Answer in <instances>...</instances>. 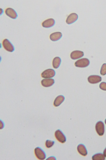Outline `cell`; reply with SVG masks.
<instances>
[{
  "label": "cell",
  "mask_w": 106,
  "mask_h": 160,
  "mask_svg": "<svg viewBox=\"0 0 106 160\" xmlns=\"http://www.w3.org/2000/svg\"><path fill=\"white\" fill-rule=\"evenodd\" d=\"M105 124L106 125V119H105Z\"/></svg>",
  "instance_id": "23"
},
{
  "label": "cell",
  "mask_w": 106,
  "mask_h": 160,
  "mask_svg": "<svg viewBox=\"0 0 106 160\" xmlns=\"http://www.w3.org/2000/svg\"><path fill=\"white\" fill-rule=\"evenodd\" d=\"M61 63V59L57 57L54 58L53 60L52 65L54 68L55 69H57L60 66Z\"/></svg>",
  "instance_id": "16"
},
{
  "label": "cell",
  "mask_w": 106,
  "mask_h": 160,
  "mask_svg": "<svg viewBox=\"0 0 106 160\" xmlns=\"http://www.w3.org/2000/svg\"><path fill=\"white\" fill-rule=\"evenodd\" d=\"M55 24V21L53 19H49L45 20L42 23L43 27L45 28H49L52 27Z\"/></svg>",
  "instance_id": "11"
},
{
  "label": "cell",
  "mask_w": 106,
  "mask_h": 160,
  "mask_svg": "<svg viewBox=\"0 0 106 160\" xmlns=\"http://www.w3.org/2000/svg\"><path fill=\"white\" fill-rule=\"evenodd\" d=\"M54 141L47 140L46 141L45 146L47 148H49L51 147L54 145Z\"/></svg>",
  "instance_id": "18"
},
{
  "label": "cell",
  "mask_w": 106,
  "mask_h": 160,
  "mask_svg": "<svg viewBox=\"0 0 106 160\" xmlns=\"http://www.w3.org/2000/svg\"><path fill=\"white\" fill-rule=\"evenodd\" d=\"M54 83V80L51 78L44 79L41 81L42 85L45 87H49L53 85Z\"/></svg>",
  "instance_id": "9"
},
{
  "label": "cell",
  "mask_w": 106,
  "mask_h": 160,
  "mask_svg": "<svg viewBox=\"0 0 106 160\" xmlns=\"http://www.w3.org/2000/svg\"><path fill=\"white\" fill-rule=\"evenodd\" d=\"M62 36L61 33L56 32L52 33L50 36V39L53 41H56L60 39Z\"/></svg>",
  "instance_id": "13"
},
{
  "label": "cell",
  "mask_w": 106,
  "mask_h": 160,
  "mask_svg": "<svg viewBox=\"0 0 106 160\" xmlns=\"http://www.w3.org/2000/svg\"><path fill=\"white\" fill-rule=\"evenodd\" d=\"M103 154L105 156V157H106V148L105 149L103 152Z\"/></svg>",
  "instance_id": "22"
},
{
  "label": "cell",
  "mask_w": 106,
  "mask_h": 160,
  "mask_svg": "<svg viewBox=\"0 0 106 160\" xmlns=\"http://www.w3.org/2000/svg\"><path fill=\"white\" fill-rule=\"evenodd\" d=\"M7 15L13 19H16L18 15L14 10L11 8L7 9L5 11Z\"/></svg>",
  "instance_id": "12"
},
{
  "label": "cell",
  "mask_w": 106,
  "mask_h": 160,
  "mask_svg": "<svg viewBox=\"0 0 106 160\" xmlns=\"http://www.w3.org/2000/svg\"><path fill=\"white\" fill-rule=\"evenodd\" d=\"M95 129L98 134L100 136L103 135L105 132V125L101 121L97 123L95 125Z\"/></svg>",
  "instance_id": "2"
},
{
  "label": "cell",
  "mask_w": 106,
  "mask_h": 160,
  "mask_svg": "<svg viewBox=\"0 0 106 160\" xmlns=\"http://www.w3.org/2000/svg\"><path fill=\"white\" fill-rule=\"evenodd\" d=\"M55 72L54 70L48 69L43 72L41 74L42 77L44 78H51L55 75Z\"/></svg>",
  "instance_id": "5"
},
{
  "label": "cell",
  "mask_w": 106,
  "mask_h": 160,
  "mask_svg": "<svg viewBox=\"0 0 106 160\" xmlns=\"http://www.w3.org/2000/svg\"><path fill=\"white\" fill-rule=\"evenodd\" d=\"M99 87L101 89L104 91H106V83L105 82L101 83Z\"/></svg>",
  "instance_id": "20"
},
{
  "label": "cell",
  "mask_w": 106,
  "mask_h": 160,
  "mask_svg": "<svg viewBox=\"0 0 106 160\" xmlns=\"http://www.w3.org/2000/svg\"><path fill=\"white\" fill-rule=\"evenodd\" d=\"M78 18L77 14L75 13H72L66 19V22L67 24L70 25L77 21Z\"/></svg>",
  "instance_id": "8"
},
{
  "label": "cell",
  "mask_w": 106,
  "mask_h": 160,
  "mask_svg": "<svg viewBox=\"0 0 106 160\" xmlns=\"http://www.w3.org/2000/svg\"><path fill=\"white\" fill-rule=\"evenodd\" d=\"M65 98L63 96L59 95L57 97L55 100L54 105L55 107H58L64 101Z\"/></svg>",
  "instance_id": "15"
},
{
  "label": "cell",
  "mask_w": 106,
  "mask_h": 160,
  "mask_svg": "<svg viewBox=\"0 0 106 160\" xmlns=\"http://www.w3.org/2000/svg\"><path fill=\"white\" fill-rule=\"evenodd\" d=\"M47 159H50V160H56V159L54 157H49V158Z\"/></svg>",
  "instance_id": "21"
},
{
  "label": "cell",
  "mask_w": 106,
  "mask_h": 160,
  "mask_svg": "<svg viewBox=\"0 0 106 160\" xmlns=\"http://www.w3.org/2000/svg\"><path fill=\"white\" fill-rule=\"evenodd\" d=\"M89 60L87 58H82L78 60L75 63L76 67L79 68H85L90 64Z\"/></svg>",
  "instance_id": "1"
},
{
  "label": "cell",
  "mask_w": 106,
  "mask_h": 160,
  "mask_svg": "<svg viewBox=\"0 0 106 160\" xmlns=\"http://www.w3.org/2000/svg\"><path fill=\"white\" fill-rule=\"evenodd\" d=\"M105 159V157L102 153H98L92 157L93 160H104Z\"/></svg>",
  "instance_id": "17"
},
{
  "label": "cell",
  "mask_w": 106,
  "mask_h": 160,
  "mask_svg": "<svg viewBox=\"0 0 106 160\" xmlns=\"http://www.w3.org/2000/svg\"><path fill=\"white\" fill-rule=\"evenodd\" d=\"M84 55V53L82 51H76L71 53L70 57L72 59H77L81 58Z\"/></svg>",
  "instance_id": "10"
},
{
  "label": "cell",
  "mask_w": 106,
  "mask_h": 160,
  "mask_svg": "<svg viewBox=\"0 0 106 160\" xmlns=\"http://www.w3.org/2000/svg\"><path fill=\"white\" fill-rule=\"evenodd\" d=\"M34 152L36 158L39 159L43 160L45 159L46 157L45 153L41 148L38 147L36 148Z\"/></svg>",
  "instance_id": "3"
},
{
  "label": "cell",
  "mask_w": 106,
  "mask_h": 160,
  "mask_svg": "<svg viewBox=\"0 0 106 160\" xmlns=\"http://www.w3.org/2000/svg\"><path fill=\"white\" fill-rule=\"evenodd\" d=\"M101 77L97 75H92L88 78V81L91 84H97L101 81Z\"/></svg>",
  "instance_id": "7"
},
{
  "label": "cell",
  "mask_w": 106,
  "mask_h": 160,
  "mask_svg": "<svg viewBox=\"0 0 106 160\" xmlns=\"http://www.w3.org/2000/svg\"><path fill=\"white\" fill-rule=\"evenodd\" d=\"M55 136L58 141L62 143H65L66 141V137L60 130H57L55 133Z\"/></svg>",
  "instance_id": "6"
},
{
  "label": "cell",
  "mask_w": 106,
  "mask_h": 160,
  "mask_svg": "<svg viewBox=\"0 0 106 160\" xmlns=\"http://www.w3.org/2000/svg\"><path fill=\"white\" fill-rule=\"evenodd\" d=\"M100 73L102 75H106V64H104L102 65Z\"/></svg>",
  "instance_id": "19"
},
{
  "label": "cell",
  "mask_w": 106,
  "mask_h": 160,
  "mask_svg": "<svg viewBox=\"0 0 106 160\" xmlns=\"http://www.w3.org/2000/svg\"><path fill=\"white\" fill-rule=\"evenodd\" d=\"M3 45L5 49L9 52H13L14 51V46L9 40L5 39L3 42Z\"/></svg>",
  "instance_id": "4"
},
{
  "label": "cell",
  "mask_w": 106,
  "mask_h": 160,
  "mask_svg": "<svg viewBox=\"0 0 106 160\" xmlns=\"http://www.w3.org/2000/svg\"><path fill=\"white\" fill-rule=\"evenodd\" d=\"M78 153L81 155L85 156L88 154V152L85 146L83 144L79 145L77 147Z\"/></svg>",
  "instance_id": "14"
}]
</instances>
